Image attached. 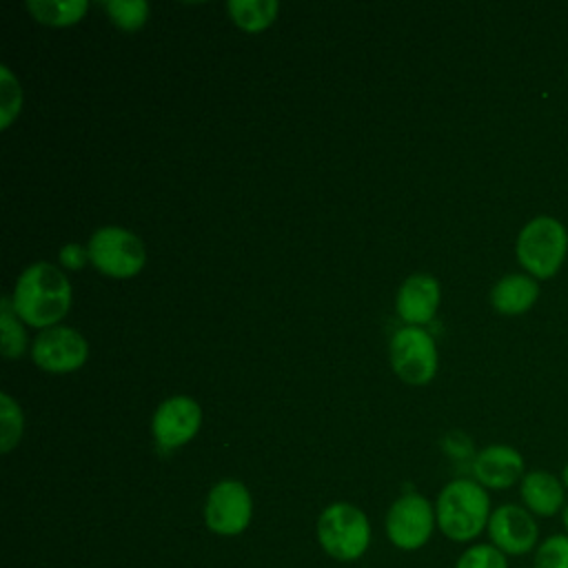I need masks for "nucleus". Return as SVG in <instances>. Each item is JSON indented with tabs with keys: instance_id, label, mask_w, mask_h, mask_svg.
Here are the masks:
<instances>
[{
	"instance_id": "obj_16",
	"label": "nucleus",
	"mask_w": 568,
	"mask_h": 568,
	"mask_svg": "<svg viewBox=\"0 0 568 568\" xmlns=\"http://www.w3.org/2000/svg\"><path fill=\"white\" fill-rule=\"evenodd\" d=\"M29 13L49 27H69L84 18L89 2L84 0H29Z\"/></svg>"
},
{
	"instance_id": "obj_24",
	"label": "nucleus",
	"mask_w": 568,
	"mask_h": 568,
	"mask_svg": "<svg viewBox=\"0 0 568 568\" xmlns=\"http://www.w3.org/2000/svg\"><path fill=\"white\" fill-rule=\"evenodd\" d=\"M89 260V248L78 244V242H71V244H64L60 248V262L62 266L71 268V271H80Z\"/></svg>"
},
{
	"instance_id": "obj_21",
	"label": "nucleus",
	"mask_w": 568,
	"mask_h": 568,
	"mask_svg": "<svg viewBox=\"0 0 568 568\" xmlns=\"http://www.w3.org/2000/svg\"><path fill=\"white\" fill-rule=\"evenodd\" d=\"M453 568H510V561L490 541H475L459 552Z\"/></svg>"
},
{
	"instance_id": "obj_8",
	"label": "nucleus",
	"mask_w": 568,
	"mask_h": 568,
	"mask_svg": "<svg viewBox=\"0 0 568 568\" xmlns=\"http://www.w3.org/2000/svg\"><path fill=\"white\" fill-rule=\"evenodd\" d=\"M390 366L399 379L413 386L428 384L437 373V346L422 326H404L390 337Z\"/></svg>"
},
{
	"instance_id": "obj_4",
	"label": "nucleus",
	"mask_w": 568,
	"mask_h": 568,
	"mask_svg": "<svg viewBox=\"0 0 568 568\" xmlns=\"http://www.w3.org/2000/svg\"><path fill=\"white\" fill-rule=\"evenodd\" d=\"M315 535L322 550L342 564L357 561L371 546V521L366 513L351 501L328 504L315 524Z\"/></svg>"
},
{
	"instance_id": "obj_26",
	"label": "nucleus",
	"mask_w": 568,
	"mask_h": 568,
	"mask_svg": "<svg viewBox=\"0 0 568 568\" xmlns=\"http://www.w3.org/2000/svg\"><path fill=\"white\" fill-rule=\"evenodd\" d=\"M559 519H561V526H564V532H568V501H566V508H564V513L559 515Z\"/></svg>"
},
{
	"instance_id": "obj_12",
	"label": "nucleus",
	"mask_w": 568,
	"mask_h": 568,
	"mask_svg": "<svg viewBox=\"0 0 568 568\" xmlns=\"http://www.w3.org/2000/svg\"><path fill=\"white\" fill-rule=\"evenodd\" d=\"M470 473L473 479L486 490H508L519 486L521 477L526 475V459L510 444H488L475 453Z\"/></svg>"
},
{
	"instance_id": "obj_3",
	"label": "nucleus",
	"mask_w": 568,
	"mask_h": 568,
	"mask_svg": "<svg viewBox=\"0 0 568 568\" xmlns=\"http://www.w3.org/2000/svg\"><path fill=\"white\" fill-rule=\"evenodd\" d=\"M515 255L535 280L555 277L568 257V229L555 215H535L517 233Z\"/></svg>"
},
{
	"instance_id": "obj_17",
	"label": "nucleus",
	"mask_w": 568,
	"mask_h": 568,
	"mask_svg": "<svg viewBox=\"0 0 568 568\" xmlns=\"http://www.w3.org/2000/svg\"><path fill=\"white\" fill-rule=\"evenodd\" d=\"M226 9L242 31L257 33L275 20L280 4L275 0H229Z\"/></svg>"
},
{
	"instance_id": "obj_5",
	"label": "nucleus",
	"mask_w": 568,
	"mask_h": 568,
	"mask_svg": "<svg viewBox=\"0 0 568 568\" xmlns=\"http://www.w3.org/2000/svg\"><path fill=\"white\" fill-rule=\"evenodd\" d=\"M91 264L109 277H133L146 262L142 240L122 226H100L93 231L89 244Z\"/></svg>"
},
{
	"instance_id": "obj_20",
	"label": "nucleus",
	"mask_w": 568,
	"mask_h": 568,
	"mask_svg": "<svg viewBox=\"0 0 568 568\" xmlns=\"http://www.w3.org/2000/svg\"><path fill=\"white\" fill-rule=\"evenodd\" d=\"M24 419L18 402L9 393H0V450L11 453L22 437Z\"/></svg>"
},
{
	"instance_id": "obj_9",
	"label": "nucleus",
	"mask_w": 568,
	"mask_h": 568,
	"mask_svg": "<svg viewBox=\"0 0 568 568\" xmlns=\"http://www.w3.org/2000/svg\"><path fill=\"white\" fill-rule=\"evenodd\" d=\"M488 541L499 548L508 559L532 555L541 541L539 519L528 513L521 504L508 501L493 508L486 528Z\"/></svg>"
},
{
	"instance_id": "obj_25",
	"label": "nucleus",
	"mask_w": 568,
	"mask_h": 568,
	"mask_svg": "<svg viewBox=\"0 0 568 568\" xmlns=\"http://www.w3.org/2000/svg\"><path fill=\"white\" fill-rule=\"evenodd\" d=\"M559 479H561V484H564V488L568 490V462L564 464V468H561V473H559Z\"/></svg>"
},
{
	"instance_id": "obj_11",
	"label": "nucleus",
	"mask_w": 568,
	"mask_h": 568,
	"mask_svg": "<svg viewBox=\"0 0 568 568\" xmlns=\"http://www.w3.org/2000/svg\"><path fill=\"white\" fill-rule=\"evenodd\" d=\"M202 424V408L193 397L175 395L164 399L151 419V433L158 446L178 448L195 437Z\"/></svg>"
},
{
	"instance_id": "obj_15",
	"label": "nucleus",
	"mask_w": 568,
	"mask_h": 568,
	"mask_svg": "<svg viewBox=\"0 0 568 568\" xmlns=\"http://www.w3.org/2000/svg\"><path fill=\"white\" fill-rule=\"evenodd\" d=\"M541 286L539 280L530 277L528 273H508L499 277L490 288V306L501 315H524L528 313L539 300Z\"/></svg>"
},
{
	"instance_id": "obj_7",
	"label": "nucleus",
	"mask_w": 568,
	"mask_h": 568,
	"mask_svg": "<svg viewBox=\"0 0 568 568\" xmlns=\"http://www.w3.org/2000/svg\"><path fill=\"white\" fill-rule=\"evenodd\" d=\"M253 519V497L240 479H220L206 495L204 524L213 535H242Z\"/></svg>"
},
{
	"instance_id": "obj_14",
	"label": "nucleus",
	"mask_w": 568,
	"mask_h": 568,
	"mask_svg": "<svg viewBox=\"0 0 568 568\" xmlns=\"http://www.w3.org/2000/svg\"><path fill=\"white\" fill-rule=\"evenodd\" d=\"M439 297V282L428 273H415L399 286L395 306L406 326H422L435 317Z\"/></svg>"
},
{
	"instance_id": "obj_10",
	"label": "nucleus",
	"mask_w": 568,
	"mask_h": 568,
	"mask_svg": "<svg viewBox=\"0 0 568 568\" xmlns=\"http://www.w3.org/2000/svg\"><path fill=\"white\" fill-rule=\"evenodd\" d=\"M89 357V344L71 326H51L38 333L31 359L47 373H71Z\"/></svg>"
},
{
	"instance_id": "obj_13",
	"label": "nucleus",
	"mask_w": 568,
	"mask_h": 568,
	"mask_svg": "<svg viewBox=\"0 0 568 568\" xmlns=\"http://www.w3.org/2000/svg\"><path fill=\"white\" fill-rule=\"evenodd\" d=\"M519 504L532 513L537 519L559 517L568 501V490L564 488L557 473L546 468L526 470L519 481Z\"/></svg>"
},
{
	"instance_id": "obj_1",
	"label": "nucleus",
	"mask_w": 568,
	"mask_h": 568,
	"mask_svg": "<svg viewBox=\"0 0 568 568\" xmlns=\"http://www.w3.org/2000/svg\"><path fill=\"white\" fill-rule=\"evenodd\" d=\"M9 300L24 324L44 331L58 326V322L69 313L71 284L58 266L49 262H33L16 280Z\"/></svg>"
},
{
	"instance_id": "obj_19",
	"label": "nucleus",
	"mask_w": 568,
	"mask_h": 568,
	"mask_svg": "<svg viewBox=\"0 0 568 568\" xmlns=\"http://www.w3.org/2000/svg\"><path fill=\"white\" fill-rule=\"evenodd\" d=\"M530 568H568V532H550L541 537L530 555Z\"/></svg>"
},
{
	"instance_id": "obj_22",
	"label": "nucleus",
	"mask_w": 568,
	"mask_h": 568,
	"mask_svg": "<svg viewBox=\"0 0 568 568\" xmlns=\"http://www.w3.org/2000/svg\"><path fill=\"white\" fill-rule=\"evenodd\" d=\"M104 9L122 31H138L149 18V4L144 0H109Z\"/></svg>"
},
{
	"instance_id": "obj_18",
	"label": "nucleus",
	"mask_w": 568,
	"mask_h": 568,
	"mask_svg": "<svg viewBox=\"0 0 568 568\" xmlns=\"http://www.w3.org/2000/svg\"><path fill=\"white\" fill-rule=\"evenodd\" d=\"M0 344H2V355L7 359H16L24 353L27 348V333L20 324V317L16 315L11 300L4 297L0 304Z\"/></svg>"
},
{
	"instance_id": "obj_2",
	"label": "nucleus",
	"mask_w": 568,
	"mask_h": 568,
	"mask_svg": "<svg viewBox=\"0 0 568 568\" xmlns=\"http://www.w3.org/2000/svg\"><path fill=\"white\" fill-rule=\"evenodd\" d=\"M493 504L488 490L473 477L450 479L435 499L439 532L455 544H475L486 535Z\"/></svg>"
},
{
	"instance_id": "obj_23",
	"label": "nucleus",
	"mask_w": 568,
	"mask_h": 568,
	"mask_svg": "<svg viewBox=\"0 0 568 568\" xmlns=\"http://www.w3.org/2000/svg\"><path fill=\"white\" fill-rule=\"evenodd\" d=\"M22 91L9 67H0V129H9L13 118L20 113Z\"/></svg>"
},
{
	"instance_id": "obj_6",
	"label": "nucleus",
	"mask_w": 568,
	"mask_h": 568,
	"mask_svg": "<svg viewBox=\"0 0 568 568\" xmlns=\"http://www.w3.org/2000/svg\"><path fill=\"white\" fill-rule=\"evenodd\" d=\"M437 528L435 504L424 495L410 490L397 497L384 519V530L388 541L406 552L424 548Z\"/></svg>"
}]
</instances>
